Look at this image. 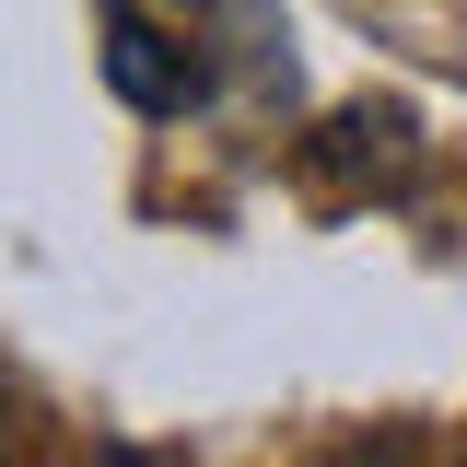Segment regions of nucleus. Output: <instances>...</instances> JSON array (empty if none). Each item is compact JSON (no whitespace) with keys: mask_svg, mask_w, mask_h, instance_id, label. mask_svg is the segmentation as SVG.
<instances>
[{"mask_svg":"<svg viewBox=\"0 0 467 467\" xmlns=\"http://www.w3.org/2000/svg\"><path fill=\"white\" fill-rule=\"evenodd\" d=\"M106 467H140V456H106Z\"/></svg>","mask_w":467,"mask_h":467,"instance_id":"nucleus-4","label":"nucleus"},{"mask_svg":"<svg viewBox=\"0 0 467 467\" xmlns=\"http://www.w3.org/2000/svg\"><path fill=\"white\" fill-rule=\"evenodd\" d=\"M339 467H409V456H398V444H350Z\"/></svg>","mask_w":467,"mask_h":467,"instance_id":"nucleus-2","label":"nucleus"},{"mask_svg":"<svg viewBox=\"0 0 467 467\" xmlns=\"http://www.w3.org/2000/svg\"><path fill=\"white\" fill-rule=\"evenodd\" d=\"M106 82L129 94V106H152V117H175L187 94H199V70H187L152 24H106Z\"/></svg>","mask_w":467,"mask_h":467,"instance_id":"nucleus-1","label":"nucleus"},{"mask_svg":"<svg viewBox=\"0 0 467 467\" xmlns=\"http://www.w3.org/2000/svg\"><path fill=\"white\" fill-rule=\"evenodd\" d=\"M0 467H12V409H0Z\"/></svg>","mask_w":467,"mask_h":467,"instance_id":"nucleus-3","label":"nucleus"}]
</instances>
